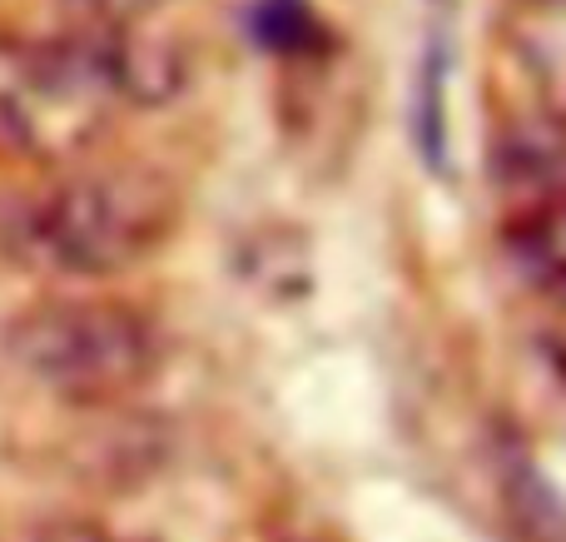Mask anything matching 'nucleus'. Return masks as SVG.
<instances>
[{
    "mask_svg": "<svg viewBox=\"0 0 566 542\" xmlns=\"http://www.w3.org/2000/svg\"><path fill=\"white\" fill-rule=\"evenodd\" d=\"M179 189L145 165H60L10 205L6 249L50 279H119L169 244Z\"/></svg>",
    "mask_w": 566,
    "mask_h": 542,
    "instance_id": "f257e3e1",
    "label": "nucleus"
},
{
    "mask_svg": "<svg viewBox=\"0 0 566 542\" xmlns=\"http://www.w3.org/2000/svg\"><path fill=\"white\" fill-rule=\"evenodd\" d=\"M6 358L60 404L109 408L129 404L159 374V329L115 294H45L10 314Z\"/></svg>",
    "mask_w": 566,
    "mask_h": 542,
    "instance_id": "f03ea898",
    "label": "nucleus"
},
{
    "mask_svg": "<svg viewBox=\"0 0 566 542\" xmlns=\"http://www.w3.org/2000/svg\"><path fill=\"white\" fill-rule=\"evenodd\" d=\"M105 80L75 30H0V159L30 169L75 165L115 115Z\"/></svg>",
    "mask_w": 566,
    "mask_h": 542,
    "instance_id": "7ed1b4c3",
    "label": "nucleus"
},
{
    "mask_svg": "<svg viewBox=\"0 0 566 542\" xmlns=\"http://www.w3.org/2000/svg\"><path fill=\"white\" fill-rule=\"evenodd\" d=\"M80 45L90 50L109 100L119 110H159L189 90V55L185 35L165 15L125 20V25H70Z\"/></svg>",
    "mask_w": 566,
    "mask_h": 542,
    "instance_id": "20e7f679",
    "label": "nucleus"
},
{
    "mask_svg": "<svg viewBox=\"0 0 566 542\" xmlns=\"http://www.w3.org/2000/svg\"><path fill=\"white\" fill-rule=\"evenodd\" d=\"M497 175L522 205L566 195V115L542 100L532 115H512L497 145Z\"/></svg>",
    "mask_w": 566,
    "mask_h": 542,
    "instance_id": "39448f33",
    "label": "nucleus"
},
{
    "mask_svg": "<svg viewBox=\"0 0 566 542\" xmlns=\"http://www.w3.org/2000/svg\"><path fill=\"white\" fill-rule=\"evenodd\" d=\"M507 254L542 299L566 309V195L517 209L507 225Z\"/></svg>",
    "mask_w": 566,
    "mask_h": 542,
    "instance_id": "423d86ee",
    "label": "nucleus"
},
{
    "mask_svg": "<svg viewBox=\"0 0 566 542\" xmlns=\"http://www.w3.org/2000/svg\"><path fill=\"white\" fill-rule=\"evenodd\" d=\"M512 50L532 80V95L566 115V0H517Z\"/></svg>",
    "mask_w": 566,
    "mask_h": 542,
    "instance_id": "0eeeda50",
    "label": "nucleus"
},
{
    "mask_svg": "<svg viewBox=\"0 0 566 542\" xmlns=\"http://www.w3.org/2000/svg\"><path fill=\"white\" fill-rule=\"evenodd\" d=\"M70 25H125V20L165 15L175 0H55Z\"/></svg>",
    "mask_w": 566,
    "mask_h": 542,
    "instance_id": "6e6552de",
    "label": "nucleus"
},
{
    "mask_svg": "<svg viewBox=\"0 0 566 542\" xmlns=\"http://www.w3.org/2000/svg\"><path fill=\"white\" fill-rule=\"evenodd\" d=\"M35 542H145V538L109 533V528H99V523H60V528H45Z\"/></svg>",
    "mask_w": 566,
    "mask_h": 542,
    "instance_id": "1a4fd4ad",
    "label": "nucleus"
}]
</instances>
